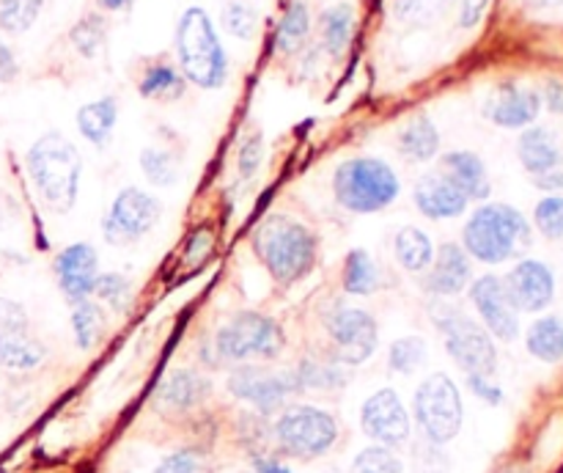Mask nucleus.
Returning a JSON list of instances; mask_svg holds the SVG:
<instances>
[{"label": "nucleus", "mask_w": 563, "mask_h": 473, "mask_svg": "<svg viewBox=\"0 0 563 473\" xmlns=\"http://www.w3.org/2000/svg\"><path fill=\"white\" fill-rule=\"evenodd\" d=\"M253 251L275 284L291 286L317 267L319 237L302 220L275 212L253 231Z\"/></svg>", "instance_id": "1"}, {"label": "nucleus", "mask_w": 563, "mask_h": 473, "mask_svg": "<svg viewBox=\"0 0 563 473\" xmlns=\"http://www.w3.org/2000/svg\"><path fill=\"white\" fill-rule=\"evenodd\" d=\"M27 176L36 187L38 198L55 212H69L80 196L82 157L75 143L60 132H44L27 148Z\"/></svg>", "instance_id": "2"}, {"label": "nucleus", "mask_w": 563, "mask_h": 473, "mask_svg": "<svg viewBox=\"0 0 563 473\" xmlns=\"http://www.w3.org/2000/svg\"><path fill=\"white\" fill-rule=\"evenodd\" d=\"M176 61L181 77L198 88H223L229 80V55L214 31L212 16L201 6H190L176 22Z\"/></svg>", "instance_id": "3"}, {"label": "nucleus", "mask_w": 563, "mask_h": 473, "mask_svg": "<svg viewBox=\"0 0 563 473\" xmlns=\"http://www.w3.org/2000/svg\"><path fill=\"white\" fill-rule=\"evenodd\" d=\"M531 245V223L511 204L489 201L467 218L462 229V248L482 264H500Z\"/></svg>", "instance_id": "4"}, {"label": "nucleus", "mask_w": 563, "mask_h": 473, "mask_svg": "<svg viewBox=\"0 0 563 473\" xmlns=\"http://www.w3.org/2000/svg\"><path fill=\"white\" fill-rule=\"evenodd\" d=\"M429 317H432L434 328L443 336L445 352L451 355V361L467 377L471 374L493 377L495 369H498V350H495V339L487 333L484 324H478L471 314L445 300L429 302Z\"/></svg>", "instance_id": "5"}, {"label": "nucleus", "mask_w": 563, "mask_h": 473, "mask_svg": "<svg viewBox=\"0 0 563 473\" xmlns=\"http://www.w3.org/2000/svg\"><path fill=\"white\" fill-rule=\"evenodd\" d=\"M399 176L379 157H350L333 174V196L346 212H383L399 198Z\"/></svg>", "instance_id": "6"}, {"label": "nucleus", "mask_w": 563, "mask_h": 473, "mask_svg": "<svg viewBox=\"0 0 563 473\" xmlns=\"http://www.w3.org/2000/svg\"><path fill=\"white\" fill-rule=\"evenodd\" d=\"M286 333L278 319L262 311H236L225 324H220L212 339L214 361L251 363L275 361L284 352Z\"/></svg>", "instance_id": "7"}, {"label": "nucleus", "mask_w": 563, "mask_h": 473, "mask_svg": "<svg viewBox=\"0 0 563 473\" xmlns=\"http://www.w3.org/2000/svg\"><path fill=\"white\" fill-rule=\"evenodd\" d=\"M273 438L295 460H319L339 443V421L317 405H289L273 424Z\"/></svg>", "instance_id": "8"}, {"label": "nucleus", "mask_w": 563, "mask_h": 473, "mask_svg": "<svg viewBox=\"0 0 563 473\" xmlns=\"http://www.w3.org/2000/svg\"><path fill=\"white\" fill-rule=\"evenodd\" d=\"M412 416L427 443L445 446L460 435L465 421V405H462L460 385L445 372H434L418 385L412 396Z\"/></svg>", "instance_id": "9"}, {"label": "nucleus", "mask_w": 563, "mask_h": 473, "mask_svg": "<svg viewBox=\"0 0 563 473\" xmlns=\"http://www.w3.org/2000/svg\"><path fill=\"white\" fill-rule=\"evenodd\" d=\"M324 333L333 344V361L341 366H361L379 346V324L374 314L346 302H333L324 311Z\"/></svg>", "instance_id": "10"}, {"label": "nucleus", "mask_w": 563, "mask_h": 473, "mask_svg": "<svg viewBox=\"0 0 563 473\" xmlns=\"http://www.w3.org/2000/svg\"><path fill=\"white\" fill-rule=\"evenodd\" d=\"M159 218H163V204L157 196L141 187H124L104 215L102 234L110 245H130L152 234Z\"/></svg>", "instance_id": "11"}, {"label": "nucleus", "mask_w": 563, "mask_h": 473, "mask_svg": "<svg viewBox=\"0 0 563 473\" xmlns=\"http://www.w3.org/2000/svg\"><path fill=\"white\" fill-rule=\"evenodd\" d=\"M225 388H229V394L234 396V399L247 402V405H253L258 413H264V416L275 413L289 396L300 394L302 391L295 369L269 372V369L251 366V363H240V366L229 374Z\"/></svg>", "instance_id": "12"}, {"label": "nucleus", "mask_w": 563, "mask_h": 473, "mask_svg": "<svg viewBox=\"0 0 563 473\" xmlns=\"http://www.w3.org/2000/svg\"><path fill=\"white\" fill-rule=\"evenodd\" d=\"M361 429L368 440L385 449L405 446L412 432V421L401 396L394 388L374 391L361 407Z\"/></svg>", "instance_id": "13"}, {"label": "nucleus", "mask_w": 563, "mask_h": 473, "mask_svg": "<svg viewBox=\"0 0 563 473\" xmlns=\"http://www.w3.org/2000/svg\"><path fill=\"white\" fill-rule=\"evenodd\" d=\"M471 302L493 339L515 341L520 336V311L511 302L509 289L498 275H482L471 286Z\"/></svg>", "instance_id": "14"}, {"label": "nucleus", "mask_w": 563, "mask_h": 473, "mask_svg": "<svg viewBox=\"0 0 563 473\" xmlns=\"http://www.w3.org/2000/svg\"><path fill=\"white\" fill-rule=\"evenodd\" d=\"M473 284V258L456 242H445L434 251V262L421 275V289L434 300L456 297Z\"/></svg>", "instance_id": "15"}, {"label": "nucleus", "mask_w": 563, "mask_h": 473, "mask_svg": "<svg viewBox=\"0 0 563 473\" xmlns=\"http://www.w3.org/2000/svg\"><path fill=\"white\" fill-rule=\"evenodd\" d=\"M506 289H509L511 302L517 311L539 314L553 302L555 297V275L539 258H522L511 267V273L504 278Z\"/></svg>", "instance_id": "16"}, {"label": "nucleus", "mask_w": 563, "mask_h": 473, "mask_svg": "<svg viewBox=\"0 0 563 473\" xmlns=\"http://www.w3.org/2000/svg\"><path fill=\"white\" fill-rule=\"evenodd\" d=\"M55 275L58 286L69 302H80L93 297V286L99 278V253L88 242H71L55 256Z\"/></svg>", "instance_id": "17"}, {"label": "nucleus", "mask_w": 563, "mask_h": 473, "mask_svg": "<svg viewBox=\"0 0 563 473\" xmlns=\"http://www.w3.org/2000/svg\"><path fill=\"white\" fill-rule=\"evenodd\" d=\"M412 198H416L418 212L427 215L429 220L460 218L467 209V204H471L465 190L445 170H429V174H423L416 182Z\"/></svg>", "instance_id": "18"}, {"label": "nucleus", "mask_w": 563, "mask_h": 473, "mask_svg": "<svg viewBox=\"0 0 563 473\" xmlns=\"http://www.w3.org/2000/svg\"><path fill=\"white\" fill-rule=\"evenodd\" d=\"M539 110H542L539 91L528 86H517V82H500L493 97L487 99L489 121L504 127V130H526L537 121Z\"/></svg>", "instance_id": "19"}, {"label": "nucleus", "mask_w": 563, "mask_h": 473, "mask_svg": "<svg viewBox=\"0 0 563 473\" xmlns=\"http://www.w3.org/2000/svg\"><path fill=\"white\" fill-rule=\"evenodd\" d=\"M212 396V380L196 369H174L159 380L154 399L165 413H187Z\"/></svg>", "instance_id": "20"}, {"label": "nucleus", "mask_w": 563, "mask_h": 473, "mask_svg": "<svg viewBox=\"0 0 563 473\" xmlns=\"http://www.w3.org/2000/svg\"><path fill=\"white\" fill-rule=\"evenodd\" d=\"M517 157L531 176H542L563 165V146L548 127H528L517 141Z\"/></svg>", "instance_id": "21"}, {"label": "nucleus", "mask_w": 563, "mask_h": 473, "mask_svg": "<svg viewBox=\"0 0 563 473\" xmlns=\"http://www.w3.org/2000/svg\"><path fill=\"white\" fill-rule=\"evenodd\" d=\"M443 170L465 190L471 201H487L493 196V182H489L487 165H484V160L476 152H467V148L449 152L443 157Z\"/></svg>", "instance_id": "22"}, {"label": "nucleus", "mask_w": 563, "mask_h": 473, "mask_svg": "<svg viewBox=\"0 0 563 473\" xmlns=\"http://www.w3.org/2000/svg\"><path fill=\"white\" fill-rule=\"evenodd\" d=\"M47 350L38 339L27 333V328H0V366L14 372H31L42 366Z\"/></svg>", "instance_id": "23"}, {"label": "nucleus", "mask_w": 563, "mask_h": 473, "mask_svg": "<svg viewBox=\"0 0 563 473\" xmlns=\"http://www.w3.org/2000/svg\"><path fill=\"white\" fill-rule=\"evenodd\" d=\"M399 152L410 163H429L440 152V132L438 124L427 113H418L401 127L399 132Z\"/></svg>", "instance_id": "24"}, {"label": "nucleus", "mask_w": 563, "mask_h": 473, "mask_svg": "<svg viewBox=\"0 0 563 473\" xmlns=\"http://www.w3.org/2000/svg\"><path fill=\"white\" fill-rule=\"evenodd\" d=\"M77 130L86 138L88 143H93L97 148H104L113 138L115 121H119V105L113 97L93 99V102L82 105L75 116Z\"/></svg>", "instance_id": "25"}, {"label": "nucleus", "mask_w": 563, "mask_h": 473, "mask_svg": "<svg viewBox=\"0 0 563 473\" xmlns=\"http://www.w3.org/2000/svg\"><path fill=\"white\" fill-rule=\"evenodd\" d=\"M394 256L401 270L412 275H423L434 262V242L418 226H405L394 237Z\"/></svg>", "instance_id": "26"}, {"label": "nucleus", "mask_w": 563, "mask_h": 473, "mask_svg": "<svg viewBox=\"0 0 563 473\" xmlns=\"http://www.w3.org/2000/svg\"><path fill=\"white\" fill-rule=\"evenodd\" d=\"M341 284L344 292L352 297H368L379 289L383 278H379V267L372 258V253L355 248L346 253L344 258V273H341Z\"/></svg>", "instance_id": "27"}, {"label": "nucleus", "mask_w": 563, "mask_h": 473, "mask_svg": "<svg viewBox=\"0 0 563 473\" xmlns=\"http://www.w3.org/2000/svg\"><path fill=\"white\" fill-rule=\"evenodd\" d=\"M71 333H75L77 350L91 352L104 336V308L93 297L71 302Z\"/></svg>", "instance_id": "28"}, {"label": "nucleus", "mask_w": 563, "mask_h": 473, "mask_svg": "<svg viewBox=\"0 0 563 473\" xmlns=\"http://www.w3.org/2000/svg\"><path fill=\"white\" fill-rule=\"evenodd\" d=\"M526 346L537 361L561 363L563 361V322L559 317H542L528 328Z\"/></svg>", "instance_id": "29"}, {"label": "nucleus", "mask_w": 563, "mask_h": 473, "mask_svg": "<svg viewBox=\"0 0 563 473\" xmlns=\"http://www.w3.org/2000/svg\"><path fill=\"white\" fill-rule=\"evenodd\" d=\"M352 33H355V11H352V6H330L322 14V47L333 58H341L350 47Z\"/></svg>", "instance_id": "30"}, {"label": "nucleus", "mask_w": 563, "mask_h": 473, "mask_svg": "<svg viewBox=\"0 0 563 473\" xmlns=\"http://www.w3.org/2000/svg\"><path fill=\"white\" fill-rule=\"evenodd\" d=\"M308 33H311V14H308L306 0H295L289 3L286 14L280 16L278 33H275V50L280 55H291L306 44Z\"/></svg>", "instance_id": "31"}, {"label": "nucleus", "mask_w": 563, "mask_h": 473, "mask_svg": "<svg viewBox=\"0 0 563 473\" xmlns=\"http://www.w3.org/2000/svg\"><path fill=\"white\" fill-rule=\"evenodd\" d=\"M302 391H339L350 383V372H344L339 361H319V358H306L295 369Z\"/></svg>", "instance_id": "32"}, {"label": "nucleus", "mask_w": 563, "mask_h": 473, "mask_svg": "<svg viewBox=\"0 0 563 473\" xmlns=\"http://www.w3.org/2000/svg\"><path fill=\"white\" fill-rule=\"evenodd\" d=\"M185 82L187 80L181 77V72L176 69V66L154 64L148 66L146 75L141 77L137 91L146 99H163V102H168V99H179L181 94H185Z\"/></svg>", "instance_id": "33"}, {"label": "nucleus", "mask_w": 563, "mask_h": 473, "mask_svg": "<svg viewBox=\"0 0 563 473\" xmlns=\"http://www.w3.org/2000/svg\"><path fill=\"white\" fill-rule=\"evenodd\" d=\"M427 341L421 336H401L390 344L388 366L396 374H416L427 363Z\"/></svg>", "instance_id": "34"}, {"label": "nucleus", "mask_w": 563, "mask_h": 473, "mask_svg": "<svg viewBox=\"0 0 563 473\" xmlns=\"http://www.w3.org/2000/svg\"><path fill=\"white\" fill-rule=\"evenodd\" d=\"M451 6H454V0H394V14L405 25L423 28L438 22Z\"/></svg>", "instance_id": "35"}, {"label": "nucleus", "mask_w": 563, "mask_h": 473, "mask_svg": "<svg viewBox=\"0 0 563 473\" xmlns=\"http://www.w3.org/2000/svg\"><path fill=\"white\" fill-rule=\"evenodd\" d=\"M44 0H0V31L20 36L38 20Z\"/></svg>", "instance_id": "36"}, {"label": "nucleus", "mask_w": 563, "mask_h": 473, "mask_svg": "<svg viewBox=\"0 0 563 473\" xmlns=\"http://www.w3.org/2000/svg\"><path fill=\"white\" fill-rule=\"evenodd\" d=\"M104 36H108V22L102 14H86L75 28H71V44L82 58H97L102 50Z\"/></svg>", "instance_id": "37"}, {"label": "nucleus", "mask_w": 563, "mask_h": 473, "mask_svg": "<svg viewBox=\"0 0 563 473\" xmlns=\"http://www.w3.org/2000/svg\"><path fill=\"white\" fill-rule=\"evenodd\" d=\"M93 300L124 314L132 300V280L121 273H99L97 286H93Z\"/></svg>", "instance_id": "38"}, {"label": "nucleus", "mask_w": 563, "mask_h": 473, "mask_svg": "<svg viewBox=\"0 0 563 473\" xmlns=\"http://www.w3.org/2000/svg\"><path fill=\"white\" fill-rule=\"evenodd\" d=\"M141 170L152 185L157 187H170L179 176V165H176V157L165 148H143L141 152Z\"/></svg>", "instance_id": "39"}, {"label": "nucleus", "mask_w": 563, "mask_h": 473, "mask_svg": "<svg viewBox=\"0 0 563 473\" xmlns=\"http://www.w3.org/2000/svg\"><path fill=\"white\" fill-rule=\"evenodd\" d=\"M350 473H405L399 457L394 454V449H385V446H366L361 454L352 462Z\"/></svg>", "instance_id": "40"}, {"label": "nucleus", "mask_w": 563, "mask_h": 473, "mask_svg": "<svg viewBox=\"0 0 563 473\" xmlns=\"http://www.w3.org/2000/svg\"><path fill=\"white\" fill-rule=\"evenodd\" d=\"M154 473H212V468L203 451L176 449L157 462Z\"/></svg>", "instance_id": "41"}, {"label": "nucleus", "mask_w": 563, "mask_h": 473, "mask_svg": "<svg viewBox=\"0 0 563 473\" xmlns=\"http://www.w3.org/2000/svg\"><path fill=\"white\" fill-rule=\"evenodd\" d=\"M223 28L234 38L247 42V38L256 36L258 14L251 9V6L242 3V0H231V3L223 9Z\"/></svg>", "instance_id": "42"}, {"label": "nucleus", "mask_w": 563, "mask_h": 473, "mask_svg": "<svg viewBox=\"0 0 563 473\" xmlns=\"http://www.w3.org/2000/svg\"><path fill=\"white\" fill-rule=\"evenodd\" d=\"M533 223L548 240H563V196H548L537 204Z\"/></svg>", "instance_id": "43"}, {"label": "nucleus", "mask_w": 563, "mask_h": 473, "mask_svg": "<svg viewBox=\"0 0 563 473\" xmlns=\"http://www.w3.org/2000/svg\"><path fill=\"white\" fill-rule=\"evenodd\" d=\"M264 160V135L262 132H251L245 141L240 143V152H236V170H240L242 179H253Z\"/></svg>", "instance_id": "44"}, {"label": "nucleus", "mask_w": 563, "mask_h": 473, "mask_svg": "<svg viewBox=\"0 0 563 473\" xmlns=\"http://www.w3.org/2000/svg\"><path fill=\"white\" fill-rule=\"evenodd\" d=\"M212 251H214V237H212V231L207 229V226H201V229H196L190 237H187L185 258L190 264L192 262H203V258H207Z\"/></svg>", "instance_id": "45"}, {"label": "nucleus", "mask_w": 563, "mask_h": 473, "mask_svg": "<svg viewBox=\"0 0 563 473\" xmlns=\"http://www.w3.org/2000/svg\"><path fill=\"white\" fill-rule=\"evenodd\" d=\"M467 385H471L473 394H476L478 399L487 402V405H500V402H504V391H500V385L493 383V377L471 374V377H467Z\"/></svg>", "instance_id": "46"}, {"label": "nucleus", "mask_w": 563, "mask_h": 473, "mask_svg": "<svg viewBox=\"0 0 563 473\" xmlns=\"http://www.w3.org/2000/svg\"><path fill=\"white\" fill-rule=\"evenodd\" d=\"M489 3H493V0H462L460 25H462V28L478 25V22H482V16L487 14Z\"/></svg>", "instance_id": "47"}, {"label": "nucleus", "mask_w": 563, "mask_h": 473, "mask_svg": "<svg viewBox=\"0 0 563 473\" xmlns=\"http://www.w3.org/2000/svg\"><path fill=\"white\" fill-rule=\"evenodd\" d=\"M539 97L544 99L548 110H553V113L563 116V80H559V77H550V80L544 82V88H542V94H539Z\"/></svg>", "instance_id": "48"}, {"label": "nucleus", "mask_w": 563, "mask_h": 473, "mask_svg": "<svg viewBox=\"0 0 563 473\" xmlns=\"http://www.w3.org/2000/svg\"><path fill=\"white\" fill-rule=\"evenodd\" d=\"M531 179H533V185L542 187V190H550V193L563 190V165L555 170H548V174H542V176H531Z\"/></svg>", "instance_id": "49"}, {"label": "nucleus", "mask_w": 563, "mask_h": 473, "mask_svg": "<svg viewBox=\"0 0 563 473\" xmlns=\"http://www.w3.org/2000/svg\"><path fill=\"white\" fill-rule=\"evenodd\" d=\"M16 75V61H14V53H11L9 47H5L3 42H0V80H14Z\"/></svg>", "instance_id": "50"}, {"label": "nucleus", "mask_w": 563, "mask_h": 473, "mask_svg": "<svg viewBox=\"0 0 563 473\" xmlns=\"http://www.w3.org/2000/svg\"><path fill=\"white\" fill-rule=\"evenodd\" d=\"M253 468H256V473H291L289 468L280 465L278 460H269V457H253Z\"/></svg>", "instance_id": "51"}, {"label": "nucleus", "mask_w": 563, "mask_h": 473, "mask_svg": "<svg viewBox=\"0 0 563 473\" xmlns=\"http://www.w3.org/2000/svg\"><path fill=\"white\" fill-rule=\"evenodd\" d=\"M97 3H99V9H104V11H121V9H130L135 0H97Z\"/></svg>", "instance_id": "52"}, {"label": "nucleus", "mask_w": 563, "mask_h": 473, "mask_svg": "<svg viewBox=\"0 0 563 473\" xmlns=\"http://www.w3.org/2000/svg\"><path fill=\"white\" fill-rule=\"evenodd\" d=\"M531 9H555V6H563V0H526Z\"/></svg>", "instance_id": "53"}, {"label": "nucleus", "mask_w": 563, "mask_h": 473, "mask_svg": "<svg viewBox=\"0 0 563 473\" xmlns=\"http://www.w3.org/2000/svg\"><path fill=\"white\" fill-rule=\"evenodd\" d=\"M245 473H247V471H245Z\"/></svg>", "instance_id": "54"}]
</instances>
